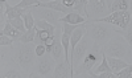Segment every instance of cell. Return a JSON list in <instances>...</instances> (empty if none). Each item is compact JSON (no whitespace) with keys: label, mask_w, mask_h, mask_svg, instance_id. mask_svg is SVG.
Returning <instances> with one entry per match:
<instances>
[{"label":"cell","mask_w":132,"mask_h":78,"mask_svg":"<svg viewBox=\"0 0 132 78\" xmlns=\"http://www.w3.org/2000/svg\"><path fill=\"white\" fill-rule=\"evenodd\" d=\"M12 58H13L15 65H17L28 75L33 70L37 61L35 42L23 44V42L16 41V44H13L12 46Z\"/></svg>","instance_id":"6da1fadb"},{"label":"cell","mask_w":132,"mask_h":78,"mask_svg":"<svg viewBox=\"0 0 132 78\" xmlns=\"http://www.w3.org/2000/svg\"><path fill=\"white\" fill-rule=\"evenodd\" d=\"M102 49L106 53V56L123 58L128 62H132V48L127 42V40L118 32L104 44Z\"/></svg>","instance_id":"7a4b0ae2"},{"label":"cell","mask_w":132,"mask_h":78,"mask_svg":"<svg viewBox=\"0 0 132 78\" xmlns=\"http://www.w3.org/2000/svg\"><path fill=\"white\" fill-rule=\"evenodd\" d=\"M115 33L116 29L114 28V25L98 20H90V23L86 21V35L99 46H103Z\"/></svg>","instance_id":"3957f363"},{"label":"cell","mask_w":132,"mask_h":78,"mask_svg":"<svg viewBox=\"0 0 132 78\" xmlns=\"http://www.w3.org/2000/svg\"><path fill=\"white\" fill-rule=\"evenodd\" d=\"M102 58H103V49H102V46L96 45V44H93L91 49L87 52L85 54V57L82 58L79 66L74 69V74H77L78 77L83 75V74H87L89 72H91L95 66H98L99 64H101Z\"/></svg>","instance_id":"277c9868"},{"label":"cell","mask_w":132,"mask_h":78,"mask_svg":"<svg viewBox=\"0 0 132 78\" xmlns=\"http://www.w3.org/2000/svg\"><path fill=\"white\" fill-rule=\"evenodd\" d=\"M93 44H94V41H93L89 36H87V35H85V36L82 37V40L77 44V46L74 48V50L70 53V68H71V70H70V77H74V69L79 66L82 58L85 57V54L91 49Z\"/></svg>","instance_id":"5b68a950"},{"label":"cell","mask_w":132,"mask_h":78,"mask_svg":"<svg viewBox=\"0 0 132 78\" xmlns=\"http://www.w3.org/2000/svg\"><path fill=\"white\" fill-rule=\"evenodd\" d=\"M57 61L53 58V56L50 53H46L41 57H37L36 65L32 72H35L38 77H53Z\"/></svg>","instance_id":"8992f818"},{"label":"cell","mask_w":132,"mask_h":78,"mask_svg":"<svg viewBox=\"0 0 132 78\" xmlns=\"http://www.w3.org/2000/svg\"><path fill=\"white\" fill-rule=\"evenodd\" d=\"M95 20L103 21V23H107V24L114 25V27H118L119 29H126L131 23V13H129V11H115V12L108 13L104 17L95 19Z\"/></svg>","instance_id":"52a82bcc"},{"label":"cell","mask_w":132,"mask_h":78,"mask_svg":"<svg viewBox=\"0 0 132 78\" xmlns=\"http://www.w3.org/2000/svg\"><path fill=\"white\" fill-rule=\"evenodd\" d=\"M110 13L106 0H89L87 3V19L95 20L104 17Z\"/></svg>","instance_id":"ba28073f"},{"label":"cell","mask_w":132,"mask_h":78,"mask_svg":"<svg viewBox=\"0 0 132 78\" xmlns=\"http://www.w3.org/2000/svg\"><path fill=\"white\" fill-rule=\"evenodd\" d=\"M32 11L33 16L35 19H40V20H45L50 24H54V25H58L60 24V19H61V15L57 11H53V9H49V8H42V7H32L29 8Z\"/></svg>","instance_id":"9c48e42d"},{"label":"cell","mask_w":132,"mask_h":78,"mask_svg":"<svg viewBox=\"0 0 132 78\" xmlns=\"http://www.w3.org/2000/svg\"><path fill=\"white\" fill-rule=\"evenodd\" d=\"M70 62H68L63 58H61L60 61H57V65H56V69H54V73H53V77L54 78H68L70 77Z\"/></svg>","instance_id":"30bf717a"},{"label":"cell","mask_w":132,"mask_h":78,"mask_svg":"<svg viewBox=\"0 0 132 78\" xmlns=\"http://www.w3.org/2000/svg\"><path fill=\"white\" fill-rule=\"evenodd\" d=\"M21 77H28V75L17 65H8L5 68H2V78H21Z\"/></svg>","instance_id":"8fae6325"},{"label":"cell","mask_w":132,"mask_h":78,"mask_svg":"<svg viewBox=\"0 0 132 78\" xmlns=\"http://www.w3.org/2000/svg\"><path fill=\"white\" fill-rule=\"evenodd\" d=\"M58 21L60 23H69V24H74V25H79V24L86 23V17L78 12H69L68 15L62 16Z\"/></svg>","instance_id":"7c38bea8"},{"label":"cell","mask_w":132,"mask_h":78,"mask_svg":"<svg viewBox=\"0 0 132 78\" xmlns=\"http://www.w3.org/2000/svg\"><path fill=\"white\" fill-rule=\"evenodd\" d=\"M0 62H2V68H5L8 65H15L12 58V46L2 45V48H0Z\"/></svg>","instance_id":"4fadbf2b"},{"label":"cell","mask_w":132,"mask_h":78,"mask_svg":"<svg viewBox=\"0 0 132 78\" xmlns=\"http://www.w3.org/2000/svg\"><path fill=\"white\" fill-rule=\"evenodd\" d=\"M28 9L25 8H19L16 5H9V3H5V15L7 19H15V17H23L24 13Z\"/></svg>","instance_id":"5bb4252c"},{"label":"cell","mask_w":132,"mask_h":78,"mask_svg":"<svg viewBox=\"0 0 132 78\" xmlns=\"http://www.w3.org/2000/svg\"><path fill=\"white\" fill-rule=\"evenodd\" d=\"M107 61H108V65H110V68H111V70L114 73H118L119 70H122L124 69L126 66L131 62L123 60V58H116V57H110V56H107Z\"/></svg>","instance_id":"9a60e30c"},{"label":"cell","mask_w":132,"mask_h":78,"mask_svg":"<svg viewBox=\"0 0 132 78\" xmlns=\"http://www.w3.org/2000/svg\"><path fill=\"white\" fill-rule=\"evenodd\" d=\"M2 35H5V36H8V37H11V38H13V40H19L20 37H21V35H23V32H20L17 28H15L12 24L9 23V21H7V24H5V27L2 29Z\"/></svg>","instance_id":"2e32d148"},{"label":"cell","mask_w":132,"mask_h":78,"mask_svg":"<svg viewBox=\"0 0 132 78\" xmlns=\"http://www.w3.org/2000/svg\"><path fill=\"white\" fill-rule=\"evenodd\" d=\"M132 0H115L112 5L110 7V13L115 12V11H129Z\"/></svg>","instance_id":"e0dca14e"},{"label":"cell","mask_w":132,"mask_h":78,"mask_svg":"<svg viewBox=\"0 0 132 78\" xmlns=\"http://www.w3.org/2000/svg\"><path fill=\"white\" fill-rule=\"evenodd\" d=\"M36 32H37V27H35V28H32V29L24 32L23 35H21V37H20L19 40H16V41L23 42V44L33 42V41H35V37H36Z\"/></svg>","instance_id":"ac0fdd59"},{"label":"cell","mask_w":132,"mask_h":78,"mask_svg":"<svg viewBox=\"0 0 132 78\" xmlns=\"http://www.w3.org/2000/svg\"><path fill=\"white\" fill-rule=\"evenodd\" d=\"M36 27L38 29H44V30H48L50 35H54L56 33V29H57V25L54 24H50L45 20H40V19H36Z\"/></svg>","instance_id":"d6986e66"},{"label":"cell","mask_w":132,"mask_h":78,"mask_svg":"<svg viewBox=\"0 0 132 78\" xmlns=\"http://www.w3.org/2000/svg\"><path fill=\"white\" fill-rule=\"evenodd\" d=\"M54 35H50V33L48 30H44V29H38L37 28V32H36V37H35V45H37V44H44L49 37H52Z\"/></svg>","instance_id":"ffe728a7"},{"label":"cell","mask_w":132,"mask_h":78,"mask_svg":"<svg viewBox=\"0 0 132 78\" xmlns=\"http://www.w3.org/2000/svg\"><path fill=\"white\" fill-rule=\"evenodd\" d=\"M23 19H24V23H25L27 30H29V29H32V28L36 27V20H35V16H33V13H32L30 9H28L27 12L24 13Z\"/></svg>","instance_id":"44dd1931"},{"label":"cell","mask_w":132,"mask_h":78,"mask_svg":"<svg viewBox=\"0 0 132 78\" xmlns=\"http://www.w3.org/2000/svg\"><path fill=\"white\" fill-rule=\"evenodd\" d=\"M61 42H62V46H63V52H65V60L69 61V46H70V35L68 33H63L62 30V37H61Z\"/></svg>","instance_id":"7402d4cb"},{"label":"cell","mask_w":132,"mask_h":78,"mask_svg":"<svg viewBox=\"0 0 132 78\" xmlns=\"http://www.w3.org/2000/svg\"><path fill=\"white\" fill-rule=\"evenodd\" d=\"M7 21H9L15 28H17L20 32H27V28H25V23H24V19L23 17H15V19H7Z\"/></svg>","instance_id":"603a6c76"},{"label":"cell","mask_w":132,"mask_h":78,"mask_svg":"<svg viewBox=\"0 0 132 78\" xmlns=\"http://www.w3.org/2000/svg\"><path fill=\"white\" fill-rule=\"evenodd\" d=\"M116 32L118 33H120L126 40H127V42L131 45V48H132V21L129 23V25L126 28V29H116Z\"/></svg>","instance_id":"cb8c5ba5"},{"label":"cell","mask_w":132,"mask_h":78,"mask_svg":"<svg viewBox=\"0 0 132 78\" xmlns=\"http://www.w3.org/2000/svg\"><path fill=\"white\" fill-rule=\"evenodd\" d=\"M115 77H118V78H132V64H128L124 69L115 73Z\"/></svg>","instance_id":"d4e9b609"},{"label":"cell","mask_w":132,"mask_h":78,"mask_svg":"<svg viewBox=\"0 0 132 78\" xmlns=\"http://www.w3.org/2000/svg\"><path fill=\"white\" fill-rule=\"evenodd\" d=\"M40 3H41L40 0H21V2H19V3L16 4V7L29 9V8H32V7H37Z\"/></svg>","instance_id":"484cf974"},{"label":"cell","mask_w":132,"mask_h":78,"mask_svg":"<svg viewBox=\"0 0 132 78\" xmlns=\"http://www.w3.org/2000/svg\"><path fill=\"white\" fill-rule=\"evenodd\" d=\"M13 44H15V40L13 38H11L5 35H2L0 33V46L2 45H5V46H13Z\"/></svg>","instance_id":"4316f807"},{"label":"cell","mask_w":132,"mask_h":78,"mask_svg":"<svg viewBox=\"0 0 132 78\" xmlns=\"http://www.w3.org/2000/svg\"><path fill=\"white\" fill-rule=\"evenodd\" d=\"M78 28V25H74V24H69V23H62V30L63 33H68V35H73V32Z\"/></svg>","instance_id":"83f0119b"},{"label":"cell","mask_w":132,"mask_h":78,"mask_svg":"<svg viewBox=\"0 0 132 78\" xmlns=\"http://www.w3.org/2000/svg\"><path fill=\"white\" fill-rule=\"evenodd\" d=\"M46 53H49V52H48V49L45 46V44H37V45H36V54H37V57H41V56L46 54Z\"/></svg>","instance_id":"f1b7e54d"},{"label":"cell","mask_w":132,"mask_h":78,"mask_svg":"<svg viewBox=\"0 0 132 78\" xmlns=\"http://www.w3.org/2000/svg\"><path fill=\"white\" fill-rule=\"evenodd\" d=\"M115 73L114 72H102L96 75V78H114Z\"/></svg>","instance_id":"f546056e"},{"label":"cell","mask_w":132,"mask_h":78,"mask_svg":"<svg viewBox=\"0 0 132 78\" xmlns=\"http://www.w3.org/2000/svg\"><path fill=\"white\" fill-rule=\"evenodd\" d=\"M75 2H77V0H62V3L68 7V8H70L71 11H73V8H74V5H75Z\"/></svg>","instance_id":"4dcf8cb0"},{"label":"cell","mask_w":132,"mask_h":78,"mask_svg":"<svg viewBox=\"0 0 132 78\" xmlns=\"http://www.w3.org/2000/svg\"><path fill=\"white\" fill-rule=\"evenodd\" d=\"M5 16H7L5 13H0V27H2V29H3V28L5 27V24H7V23H5Z\"/></svg>","instance_id":"1f68e13d"},{"label":"cell","mask_w":132,"mask_h":78,"mask_svg":"<svg viewBox=\"0 0 132 78\" xmlns=\"http://www.w3.org/2000/svg\"><path fill=\"white\" fill-rule=\"evenodd\" d=\"M106 2H107V5H108V11H110V7L112 5V3L115 2V0H106Z\"/></svg>","instance_id":"d6a6232c"},{"label":"cell","mask_w":132,"mask_h":78,"mask_svg":"<svg viewBox=\"0 0 132 78\" xmlns=\"http://www.w3.org/2000/svg\"><path fill=\"white\" fill-rule=\"evenodd\" d=\"M129 13H131V21H132V2H131V7H129Z\"/></svg>","instance_id":"836d02e7"},{"label":"cell","mask_w":132,"mask_h":78,"mask_svg":"<svg viewBox=\"0 0 132 78\" xmlns=\"http://www.w3.org/2000/svg\"><path fill=\"white\" fill-rule=\"evenodd\" d=\"M9 2H12V3H15V5L19 3V2H21V0H9Z\"/></svg>","instance_id":"e575fe53"},{"label":"cell","mask_w":132,"mask_h":78,"mask_svg":"<svg viewBox=\"0 0 132 78\" xmlns=\"http://www.w3.org/2000/svg\"><path fill=\"white\" fill-rule=\"evenodd\" d=\"M40 2H42V3H45V2H52V0H40Z\"/></svg>","instance_id":"d590c367"}]
</instances>
